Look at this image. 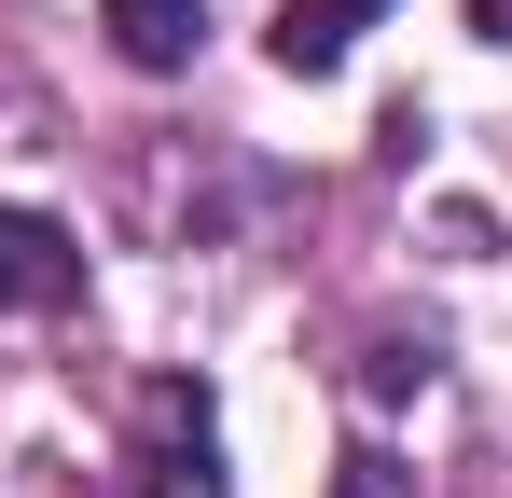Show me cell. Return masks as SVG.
Returning a JSON list of instances; mask_svg holds the SVG:
<instances>
[{
	"mask_svg": "<svg viewBox=\"0 0 512 498\" xmlns=\"http://www.w3.org/2000/svg\"><path fill=\"white\" fill-rule=\"evenodd\" d=\"M374 14H388V0H277V70H346V42H360V28H374Z\"/></svg>",
	"mask_w": 512,
	"mask_h": 498,
	"instance_id": "obj_3",
	"label": "cell"
},
{
	"mask_svg": "<svg viewBox=\"0 0 512 498\" xmlns=\"http://www.w3.org/2000/svg\"><path fill=\"white\" fill-rule=\"evenodd\" d=\"M471 14H485V28H499V42H512V0H471Z\"/></svg>",
	"mask_w": 512,
	"mask_h": 498,
	"instance_id": "obj_5",
	"label": "cell"
},
{
	"mask_svg": "<svg viewBox=\"0 0 512 498\" xmlns=\"http://www.w3.org/2000/svg\"><path fill=\"white\" fill-rule=\"evenodd\" d=\"M84 291V236L56 208H0V319L14 305H70Z\"/></svg>",
	"mask_w": 512,
	"mask_h": 498,
	"instance_id": "obj_2",
	"label": "cell"
},
{
	"mask_svg": "<svg viewBox=\"0 0 512 498\" xmlns=\"http://www.w3.org/2000/svg\"><path fill=\"white\" fill-rule=\"evenodd\" d=\"M111 42H125V70H194L208 0H111Z\"/></svg>",
	"mask_w": 512,
	"mask_h": 498,
	"instance_id": "obj_4",
	"label": "cell"
},
{
	"mask_svg": "<svg viewBox=\"0 0 512 498\" xmlns=\"http://www.w3.org/2000/svg\"><path fill=\"white\" fill-rule=\"evenodd\" d=\"M236 471H222V415H208V388H153L139 402V498H222Z\"/></svg>",
	"mask_w": 512,
	"mask_h": 498,
	"instance_id": "obj_1",
	"label": "cell"
}]
</instances>
